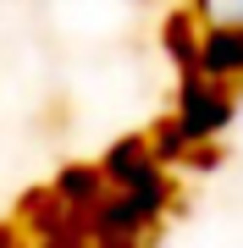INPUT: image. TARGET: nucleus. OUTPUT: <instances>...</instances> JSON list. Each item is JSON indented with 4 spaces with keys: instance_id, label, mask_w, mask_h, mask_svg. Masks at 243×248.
<instances>
[{
    "instance_id": "1",
    "label": "nucleus",
    "mask_w": 243,
    "mask_h": 248,
    "mask_svg": "<svg viewBox=\"0 0 243 248\" xmlns=\"http://www.w3.org/2000/svg\"><path fill=\"white\" fill-rule=\"evenodd\" d=\"M238 99H232V83L227 78H210V72H182V94H177V116L171 122L182 127L188 143H205L216 138L227 122H232Z\"/></svg>"
},
{
    "instance_id": "3",
    "label": "nucleus",
    "mask_w": 243,
    "mask_h": 248,
    "mask_svg": "<svg viewBox=\"0 0 243 248\" xmlns=\"http://www.w3.org/2000/svg\"><path fill=\"white\" fill-rule=\"evenodd\" d=\"M39 248H94L83 232H55V237H39Z\"/></svg>"
},
{
    "instance_id": "2",
    "label": "nucleus",
    "mask_w": 243,
    "mask_h": 248,
    "mask_svg": "<svg viewBox=\"0 0 243 248\" xmlns=\"http://www.w3.org/2000/svg\"><path fill=\"white\" fill-rule=\"evenodd\" d=\"M205 22H243V0H188Z\"/></svg>"
}]
</instances>
